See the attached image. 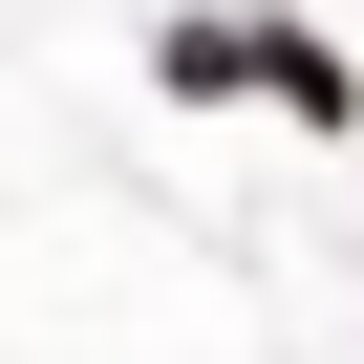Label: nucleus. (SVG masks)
I'll return each instance as SVG.
<instances>
[{"instance_id": "1", "label": "nucleus", "mask_w": 364, "mask_h": 364, "mask_svg": "<svg viewBox=\"0 0 364 364\" xmlns=\"http://www.w3.org/2000/svg\"><path fill=\"white\" fill-rule=\"evenodd\" d=\"M257 107H279V129H343L364 86H343V43H300V22H257Z\"/></svg>"}]
</instances>
